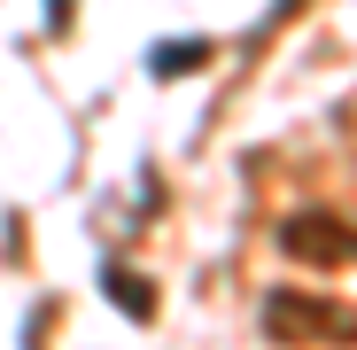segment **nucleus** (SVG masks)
I'll list each match as a JSON object with an SVG mask.
<instances>
[{
	"label": "nucleus",
	"instance_id": "1",
	"mask_svg": "<svg viewBox=\"0 0 357 350\" xmlns=\"http://www.w3.org/2000/svg\"><path fill=\"white\" fill-rule=\"evenodd\" d=\"M264 319H272V335H326V342H349V335H357V319H349V312H319V304H311V312H295L287 296H272V312H264Z\"/></svg>",
	"mask_w": 357,
	"mask_h": 350
},
{
	"label": "nucleus",
	"instance_id": "2",
	"mask_svg": "<svg viewBox=\"0 0 357 350\" xmlns=\"http://www.w3.org/2000/svg\"><path fill=\"white\" fill-rule=\"evenodd\" d=\"M178 63L195 71V63H202V39H163V54H155V78H171Z\"/></svg>",
	"mask_w": 357,
	"mask_h": 350
},
{
	"label": "nucleus",
	"instance_id": "3",
	"mask_svg": "<svg viewBox=\"0 0 357 350\" xmlns=\"http://www.w3.org/2000/svg\"><path fill=\"white\" fill-rule=\"evenodd\" d=\"M109 288H116V304H125L132 319H148V288H140V280H125V272H109Z\"/></svg>",
	"mask_w": 357,
	"mask_h": 350
}]
</instances>
